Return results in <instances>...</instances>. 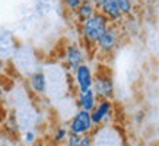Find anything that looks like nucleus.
Instances as JSON below:
<instances>
[{"label":"nucleus","mask_w":159,"mask_h":146,"mask_svg":"<svg viewBox=\"0 0 159 146\" xmlns=\"http://www.w3.org/2000/svg\"><path fill=\"white\" fill-rule=\"evenodd\" d=\"M108 25H110V21L99 12H97L92 18L80 24V32H82L85 43L95 45L99 37L104 34V31L108 28Z\"/></svg>","instance_id":"1"},{"label":"nucleus","mask_w":159,"mask_h":146,"mask_svg":"<svg viewBox=\"0 0 159 146\" xmlns=\"http://www.w3.org/2000/svg\"><path fill=\"white\" fill-rule=\"evenodd\" d=\"M67 130L72 135L76 136H85V135H92L95 130V126L92 123L91 112L77 110L72 116V118L67 123Z\"/></svg>","instance_id":"2"},{"label":"nucleus","mask_w":159,"mask_h":146,"mask_svg":"<svg viewBox=\"0 0 159 146\" xmlns=\"http://www.w3.org/2000/svg\"><path fill=\"white\" fill-rule=\"evenodd\" d=\"M120 37H121V31L118 28V25L110 24L108 28L104 31V34L99 37V39L97 41L95 47L101 54L104 56H110L114 53V50L118 47L120 43Z\"/></svg>","instance_id":"3"},{"label":"nucleus","mask_w":159,"mask_h":146,"mask_svg":"<svg viewBox=\"0 0 159 146\" xmlns=\"http://www.w3.org/2000/svg\"><path fill=\"white\" fill-rule=\"evenodd\" d=\"M93 146H124L123 137L118 135V131L111 126L97 127L92 133Z\"/></svg>","instance_id":"4"},{"label":"nucleus","mask_w":159,"mask_h":146,"mask_svg":"<svg viewBox=\"0 0 159 146\" xmlns=\"http://www.w3.org/2000/svg\"><path fill=\"white\" fill-rule=\"evenodd\" d=\"M92 91L95 92L98 99H111L114 98V80L108 72H99L95 75Z\"/></svg>","instance_id":"5"},{"label":"nucleus","mask_w":159,"mask_h":146,"mask_svg":"<svg viewBox=\"0 0 159 146\" xmlns=\"http://www.w3.org/2000/svg\"><path fill=\"white\" fill-rule=\"evenodd\" d=\"M112 116H114V102L111 99H98L97 105L91 111V118L95 129L107 126Z\"/></svg>","instance_id":"6"},{"label":"nucleus","mask_w":159,"mask_h":146,"mask_svg":"<svg viewBox=\"0 0 159 146\" xmlns=\"http://www.w3.org/2000/svg\"><path fill=\"white\" fill-rule=\"evenodd\" d=\"M73 83L76 86L77 92H82V91H88L92 89L93 86V79H95V73L92 69L91 64L83 63L80 64L77 69L73 70Z\"/></svg>","instance_id":"7"},{"label":"nucleus","mask_w":159,"mask_h":146,"mask_svg":"<svg viewBox=\"0 0 159 146\" xmlns=\"http://www.w3.org/2000/svg\"><path fill=\"white\" fill-rule=\"evenodd\" d=\"M86 54L83 51V48L79 44H69L66 50H64V62L67 66L69 70H75L77 69L80 64L86 63Z\"/></svg>","instance_id":"8"},{"label":"nucleus","mask_w":159,"mask_h":146,"mask_svg":"<svg viewBox=\"0 0 159 146\" xmlns=\"http://www.w3.org/2000/svg\"><path fill=\"white\" fill-rule=\"evenodd\" d=\"M28 85L31 91L37 95H45L48 91V78L44 70H35L29 75Z\"/></svg>","instance_id":"9"},{"label":"nucleus","mask_w":159,"mask_h":146,"mask_svg":"<svg viewBox=\"0 0 159 146\" xmlns=\"http://www.w3.org/2000/svg\"><path fill=\"white\" fill-rule=\"evenodd\" d=\"M98 12L104 15L107 19L110 21V24L114 25H118L121 21L124 19L120 9H118V6H117L116 0H104L101 5L98 6Z\"/></svg>","instance_id":"10"},{"label":"nucleus","mask_w":159,"mask_h":146,"mask_svg":"<svg viewBox=\"0 0 159 146\" xmlns=\"http://www.w3.org/2000/svg\"><path fill=\"white\" fill-rule=\"evenodd\" d=\"M97 102H98V98L92 89H88V91H82V92L76 94V105L79 110L91 112L93 110V107L97 105Z\"/></svg>","instance_id":"11"},{"label":"nucleus","mask_w":159,"mask_h":146,"mask_svg":"<svg viewBox=\"0 0 159 146\" xmlns=\"http://www.w3.org/2000/svg\"><path fill=\"white\" fill-rule=\"evenodd\" d=\"M97 12H98V7L93 5L92 0H83L82 3L79 5V7L75 10V15H76L77 22H79V24H83L85 21L92 18Z\"/></svg>","instance_id":"12"},{"label":"nucleus","mask_w":159,"mask_h":146,"mask_svg":"<svg viewBox=\"0 0 159 146\" xmlns=\"http://www.w3.org/2000/svg\"><path fill=\"white\" fill-rule=\"evenodd\" d=\"M69 136V130H67V126H58L56 127V130L53 133V143L56 146H63L64 142L67 139Z\"/></svg>","instance_id":"13"},{"label":"nucleus","mask_w":159,"mask_h":146,"mask_svg":"<svg viewBox=\"0 0 159 146\" xmlns=\"http://www.w3.org/2000/svg\"><path fill=\"white\" fill-rule=\"evenodd\" d=\"M116 2H117V6H118L121 15H123V18L131 16V15L134 13V5L131 3L130 0H116Z\"/></svg>","instance_id":"14"},{"label":"nucleus","mask_w":159,"mask_h":146,"mask_svg":"<svg viewBox=\"0 0 159 146\" xmlns=\"http://www.w3.org/2000/svg\"><path fill=\"white\" fill-rule=\"evenodd\" d=\"M82 2L83 0H63V3H64V6H66V9L69 12H75Z\"/></svg>","instance_id":"15"},{"label":"nucleus","mask_w":159,"mask_h":146,"mask_svg":"<svg viewBox=\"0 0 159 146\" xmlns=\"http://www.w3.org/2000/svg\"><path fill=\"white\" fill-rule=\"evenodd\" d=\"M79 142H80V136H76V135L69 133L67 139L64 142V146H79Z\"/></svg>","instance_id":"16"},{"label":"nucleus","mask_w":159,"mask_h":146,"mask_svg":"<svg viewBox=\"0 0 159 146\" xmlns=\"http://www.w3.org/2000/svg\"><path fill=\"white\" fill-rule=\"evenodd\" d=\"M35 139H37V135H35L34 130H26L24 133V142L25 143H28V145H31V143H34Z\"/></svg>","instance_id":"17"},{"label":"nucleus","mask_w":159,"mask_h":146,"mask_svg":"<svg viewBox=\"0 0 159 146\" xmlns=\"http://www.w3.org/2000/svg\"><path fill=\"white\" fill-rule=\"evenodd\" d=\"M79 146H93V139H92V135H85V136H80Z\"/></svg>","instance_id":"18"},{"label":"nucleus","mask_w":159,"mask_h":146,"mask_svg":"<svg viewBox=\"0 0 159 146\" xmlns=\"http://www.w3.org/2000/svg\"><path fill=\"white\" fill-rule=\"evenodd\" d=\"M92 2H93V5H95V6H97V7H98V6L101 5V3H102V2H104V0H92Z\"/></svg>","instance_id":"19"},{"label":"nucleus","mask_w":159,"mask_h":146,"mask_svg":"<svg viewBox=\"0 0 159 146\" xmlns=\"http://www.w3.org/2000/svg\"><path fill=\"white\" fill-rule=\"evenodd\" d=\"M5 95V89H3V86H2V83H0V98Z\"/></svg>","instance_id":"20"},{"label":"nucleus","mask_w":159,"mask_h":146,"mask_svg":"<svg viewBox=\"0 0 159 146\" xmlns=\"http://www.w3.org/2000/svg\"><path fill=\"white\" fill-rule=\"evenodd\" d=\"M131 3H133V5H136V3H137V2H139V0H130Z\"/></svg>","instance_id":"21"}]
</instances>
